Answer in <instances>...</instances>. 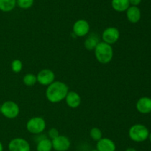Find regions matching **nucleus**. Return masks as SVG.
<instances>
[{
	"label": "nucleus",
	"instance_id": "nucleus-1",
	"mask_svg": "<svg viewBox=\"0 0 151 151\" xmlns=\"http://www.w3.org/2000/svg\"><path fill=\"white\" fill-rule=\"evenodd\" d=\"M69 91V87L66 83L60 81H54L47 86L45 95L49 102L55 104L65 99Z\"/></svg>",
	"mask_w": 151,
	"mask_h": 151
},
{
	"label": "nucleus",
	"instance_id": "nucleus-2",
	"mask_svg": "<svg viewBox=\"0 0 151 151\" xmlns=\"http://www.w3.org/2000/svg\"><path fill=\"white\" fill-rule=\"evenodd\" d=\"M94 50L96 59L100 64L106 65L111 62L114 56V50L111 44L103 41H100Z\"/></svg>",
	"mask_w": 151,
	"mask_h": 151
},
{
	"label": "nucleus",
	"instance_id": "nucleus-3",
	"mask_svg": "<svg viewBox=\"0 0 151 151\" xmlns=\"http://www.w3.org/2000/svg\"><path fill=\"white\" fill-rule=\"evenodd\" d=\"M130 139L135 142H142L148 139L149 130L142 124H136L131 126L128 130Z\"/></svg>",
	"mask_w": 151,
	"mask_h": 151
},
{
	"label": "nucleus",
	"instance_id": "nucleus-4",
	"mask_svg": "<svg viewBox=\"0 0 151 151\" xmlns=\"http://www.w3.org/2000/svg\"><path fill=\"white\" fill-rule=\"evenodd\" d=\"M47 123L45 119L41 116L32 117L27 121L26 128L28 132L34 135L41 134L45 130Z\"/></svg>",
	"mask_w": 151,
	"mask_h": 151
},
{
	"label": "nucleus",
	"instance_id": "nucleus-5",
	"mask_svg": "<svg viewBox=\"0 0 151 151\" xmlns=\"http://www.w3.org/2000/svg\"><path fill=\"white\" fill-rule=\"evenodd\" d=\"M0 112L5 118L14 119L20 113L19 105L13 101H6L0 107Z\"/></svg>",
	"mask_w": 151,
	"mask_h": 151
},
{
	"label": "nucleus",
	"instance_id": "nucleus-6",
	"mask_svg": "<svg viewBox=\"0 0 151 151\" xmlns=\"http://www.w3.org/2000/svg\"><path fill=\"white\" fill-rule=\"evenodd\" d=\"M120 33L118 28L115 27H109L103 30L102 33V40L109 44H113L119 40Z\"/></svg>",
	"mask_w": 151,
	"mask_h": 151
},
{
	"label": "nucleus",
	"instance_id": "nucleus-7",
	"mask_svg": "<svg viewBox=\"0 0 151 151\" xmlns=\"http://www.w3.org/2000/svg\"><path fill=\"white\" fill-rule=\"evenodd\" d=\"M73 34L78 37H84L89 33L90 25L86 19H78L72 26Z\"/></svg>",
	"mask_w": 151,
	"mask_h": 151
},
{
	"label": "nucleus",
	"instance_id": "nucleus-8",
	"mask_svg": "<svg viewBox=\"0 0 151 151\" xmlns=\"http://www.w3.org/2000/svg\"><path fill=\"white\" fill-rule=\"evenodd\" d=\"M37 82L43 86H49L51 84L55 78V75L52 70L46 68L42 69L36 75Z\"/></svg>",
	"mask_w": 151,
	"mask_h": 151
},
{
	"label": "nucleus",
	"instance_id": "nucleus-9",
	"mask_svg": "<svg viewBox=\"0 0 151 151\" xmlns=\"http://www.w3.org/2000/svg\"><path fill=\"white\" fill-rule=\"evenodd\" d=\"M9 151H30V145L23 138H15L8 144Z\"/></svg>",
	"mask_w": 151,
	"mask_h": 151
},
{
	"label": "nucleus",
	"instance_id": "nucleus-10",
	"mask_svg": "<svg viewBox=\"0 0 151 151\" xmlns=\"http://www.w3.org/2000/svg\"><path fill=\"white\" fill-rule=\"evenodd\" d=\"M52 148L56 151H67L70 148L71 142L66 136L59 135L58 137L52 140Z\"/></svg>",
	"mask_w": 151,
	"mask_h": 151
},
{
	"label": "nucleus",
	"instance_id": "nucleus-11",
	"mask_svg": "<svg viewBox=\"0 0 151 151\" xmlns=\"http://www.w3.org/2000/svg\"><path fill=\"white\" fill-rule=\"evenodd\" d=\"M66 105L72 109L78 108L81 104V96L75 91H69L65 98Z\"/></svg>",
	"mask_w": 151,
	"mask_h": 151
},
{
	"label": "nucleus",
	"instance_id": "nucleus-12",
	"mask_svg": "<svg viewBox=\"0 0 151 151\" xmlns=\"http://www.w3.org/2000/svg\"><path fill=\"white\" fill-rule=\"evenodd\" d=\"M96 149L98 151H115L116 144L111 139L102 138L98 142H97Z\"/></svg>",
	"mask_w": 151,
	"mask_h": 151
},
{
	"label": "nucleus",
	"instance_id": "nucleus-13",
	"mask_svg": "<svg viewBox=\"0 0 151 151\" xmlns=\"http://www.w3.org/2000/svg\"><path fill=\"white\" fill-rule=\"evenodd\" d=\"M137 110L142 114H147L151 112V98L144 96L137 101L136 105Z\"/></svg>",
	"mask_w": 151,
	"mask_h": 151
},
{
	"label": "nucleus",
	"instance_id": "nucleus-14",
	"mask_svg": "<svg viewBox=\"0 0 151 151\" xmlns=\"http://www.w3.org/2000/svg\"><path fill=\"white\" fill-rule=\"evenodd\" d=\"M126 16L131 23L136 24L141 19V10L138 6H130L126 10Z\"/></svg>",
	"mask_w": 151,
	"mask_h": 151
},
{
	"label": "nucleus",
	"instance_id": "nucleus-15",
	"mask_svg": "<svg viewBox=\"0 0 151 151\" xmlns=\"http://www.w3.org/2000/svg\"><path fill=\"white\" fill-rule=\"evenodd\" d=\"M100 37L96 33H91L88 34L87 38L84 41V47L88 50H93L95 49L96 46L100 42Z\"/></svg>",
	"mask_w": 151,
	"mask_h": 151
},
{
	"label": "nucleus",
	"instance_id": "nucleus-16",
	"mask_svg": "<svg viewBox=\"0 0 151 151\" xmlns=\"http://www.w3.org/2000/svg\"><path fill=\"white\" fill-rule=\"evenodd\" d=\"M130 6L129 0H111L112 8L116 12H125Z\"/></svg>",
	"mask_w": 151,
	"mask_h": 151
},
{
	"label": "nucleus",
	"instance_id": "nucleus-17",
	"mask_svg": "<svg viewBox=\"0 0 151 151\" xmlns=\"http://www.w3.org/2000/svg\"><path fill=\"white\" fill-rule=\"evenodd\" d=\"M52 149V140L49 138H44L41 140L38 141L37 143V151H51Z\"/></svg>",
	"mask_w": 151,
	"mask_h": 151
},
{
	"label": "nucleus",
	"instance_id": "nucleus-18",
	"mask_svg": "<svg viewBox=\"0 0 151 151\" xmlns=\"http://www.w3.org/2000/svg\"><path fill=\"white\" fill-rule=\"evenodd\" d=\"M16 6V0H0V10L4 13L12 11Z\"/></svg>",
	"mask_w": 151,
	"mask_h": 151
},
{
	"label": "nucleus",
	"instance_id": "nucleus-19",
	"mask_svg": "<svg viewBox=\"0 0 151 151\" xmlns=\"http://www.w3.org/2000/svg\"><path fill=\"white\" fill-rule=\"evenodd\" d=\"M23 83L24 85L27 86V87H32V86L35 85L37 83V77L36 75L33 73H27L23 77Z\"/></svg>",
	"mask_w": 151,
	"mask_h": 151
},
{
	"label": "nucleus",
	"instance_id": "nucleus-20",
	"mask_svg": "<svg viewBox=\"0 0 151 151\" xmlns=\"http://www.w3.org/2000/svg\"><path fill=\"white\" fill-rule=\"evenodd\" d=\"M89 135L90 137L94 141H96V142H98L100 139L103 138V132H102V130L99 127H92L90 130Z\"/></svg>",
	"mask_w": 151,
	"mask_h": 151
},
{
	"label": "nucleus",
	"instance_id": "nucleus-21",
	"mask_svg": "<svg viewBox=\"0 0 151 151\" xmlns=\"http://www.w3.org/2000/svg\"><path fill=\"white\" fill-rule=\"evenodd\" d=\"M10 67H11V70L13 72L16 73H19L22 71V68H23V63H22L20 59H16L12 61L11 64H10Z\"/></svg>",
	"mask_w": 151,
	"mask_h": 151
},
{
	"label": "nucleus",
	"instance_id": "nucleus-22",
	"mask_svg": "<svg viewBox=\"0 0 151 151\" xmlns=\"http://www.w3.org/2000/svg\"><path fill=\"white\" fill-rule=\"evenodd\" d=\"M34 0H16V5L22 9H29L33 5Z\"/></svg>",
	"mask_w": 151,
	"mask_h": 151
},
{
	"label": "nucleus",
	"instance_id": "nucleus-23",
	"mask_svg": "<svg viewBox=\"0 0 151 151\" xmlns=\"http://www.w3.org/2000/svg\"><path fill=\"white\" fill-rule=\"evenodd\" d=\"M59 132L58 130H57L56 128H55V127H52V128H50V130H49L48 131V137L49 139H51V140H52V139H55L56 137H58V136H59Z\"/></svg>",
	"mask_w": 151,
	"mask_h": 151
},
{
	"label": "nucleus",
	"instance_id": "nucleus-24",
	"mask_svg": "<svg viewBox=\"0 0 151 151\" xmlns=\"http://www.w3.org/2000/svg\"><path fill=\"white\" fill-rule=\"evenodd\" d=\"M130 5L131 6H138L142 2V0H129Z\"/></svg>",
	"mask_w": 151,
	"mask_h": 151
},
{
	"label": "nucleus",
	"instance_id": "nucleus-25",
	"mask_svg": "<svg viewBox=\"0 0 151 151\" xmlns=\"http://www.w3.org/2000/svg\"><path fill=\"white\" fill-rule=\"evenodd\" d=\"M125 151H137V150L134 147H128L125 150Z\"/></svg>",
	"mask_w": 151,
	"mask_h": 151
},
{
	"label": "nucleus",
	"instance_id": "nucleus-26",
	"mask_svg": "<svg viewBox=\"0 0 151 151\" xmlns=\"http://www.w3.org/2000/svg\"><path fill=\"white\" fill-rule=\"evenodd\" d=\"M4 147H3V144L1 142H0V151H3Z\"/></svg>",
	"mask_w": 151,
	"mask_h": 151
},
{
	"label": "nucleus",
	"instance_id": "nucleus-27",
	"mask_svg": "<svg viewBox=\"0 0 151 151\" xmlns=\"http://www.w3.org/2000/svg\"><path fill=\"white\" fill-rule=\"evenodd\" d=\"M148 138H149V140H150V142H151V133H149V136H148Z\"/></svg>",
	"mask_w": 151,
	"mask_h": 151
},
{
	"label": "nucleus",
	"instance_id": "nucleus-28",
	"mask_svg": "<svg viewBox=\"0 0 151 151\" xmlns=\"http://www.w3.org/2000/svg\"><path fill=\"white\" fill-rule=\"evenodd\" d=\"M91 151H98V150H97V149H95V150H91Z\"/></svg>",
	"mask_w": 151,
	"mask_h": 151
},
{
	"label": "nucleus",
	"instance_id": "nucleus-29",
	"mask_svg": "<svg viewBox=\"0 0 151 151\" xmlns=\"http://www.w3.org/2000/svg\"><path fill=\"white\" fill-rule=\"evenodd\" d=\"M150 115H151V112H150Z\"/></svg>",
	"mask_w": 151,
	"mask_h": 151
}]
</instances>
